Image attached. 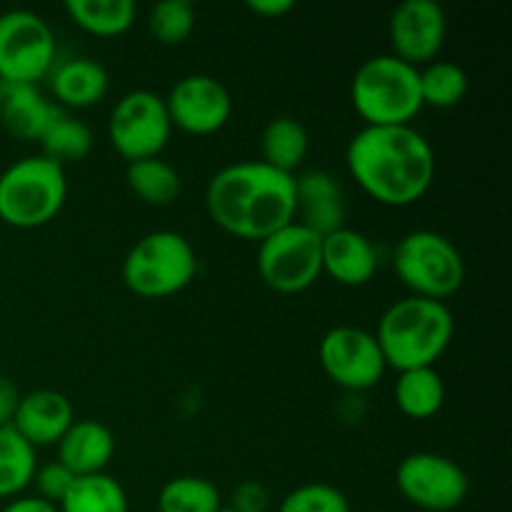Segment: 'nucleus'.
<instances>
[{
	"label": "nucleus",
	"mask_w": 512,
	"mask_h": 512,
	"mask_svg": "<svg viewBox=\"0 0 512 512\" xmlns=\"http://www.w3.org/2000/svg\"><path fill=\"white\" fill-rule=\"evenodd\" d=\"M393 270L410 295L443 300L465 283V260L455 243L435 230H413L393 250Z\"/></svg>",
	"instance_id": "7"
},
{
	"label": "nucleus",
	"mask_w": 512,
	"mask_h": 512,
	"mask_svg": "<svg viewBox=\"0 0 512 512\" xmlns=\"http://www.w3.org/2000/svg\"><path fill=\"white\" fill-rule=\"evenodd\" d=\"M318 353L325 375L353 393L375 388L388 370L375 333L358 325L330 328L320 340Z\"/></svg>",
	"instance_id": "12"
},
{
	"label": "nucleus",
	"mask_w": 512,
	"mask_h": 512,
	"mask_svg": "<svg viewBox=\"0 0 512 512\" xmlns=\"http://www.w3.org/2000/svg\"><path fill=\"white\" fill-rule=\"evenodd\" d=\"M65 198V168L45 155L15 160L0 173V220L13 228H43L63 210Z\"/></svg>",
	"instance_id": "5"
},
{
	"label": "nucleus",
	"mask_w": 512,
	"mask_h": 512,
	"mask_svg": "<svg viewBox=\"0 0 512 512\" xmlns=\"http://www.w3.org/2000/svg\"><path fill=\"white\" fill-rule=\"evenodd\" d=\"M388 35L395 58L423 68L438 60L448 35V15L438 0H403L390 13Z\"/></svg>",
	"instance_id": "14"
},
{
	"label": "nucleus",
	"mask_w": 512,
	"mask_h": 512,
	"mask_svg": "<svg viewBox=\"0 0 512 512\" xmlns=\"http://www.w3.org/2000/svg\"><path fill=\"white\" fill-rule=\"evenodd\" d=\"M365 512H370V510H365Z\"/></svg>",
	"instance_id": "38"
},
{
	"label": "nucleus",
	"mask_w": 512,
	"mask_h": 512,
	"mask_svg": "<svg viewBox=\"0 0 512 512\" xmlns=\"http://www.w3.org/2000/svg\"><path fill=\"white\" fill-rule=\"evenodd\" d=\"M393 393L400 413L413 420L433 418L445 405V383L435 365L398 373Z\"/></svg>",
	"instance_id": "22"
},
{
	"label": "nucleus",
	"mask_w": 512,
	"mask_h": 512,
	"mask_svg": "<svg viewBox=\"0 0 512 512\" xmlns=\"http://www.w3.org/2000/svg\"><path fill=\"white\" fill-rule=\"evenodd\" d=\"M58 512H130L125 488L108 473L75 478Z\"/></svg>",
	"instance_id": "25"
},
{
	"label": "nucleus",
	"mask_w": 512,
	"mask_h": 512,
	"mask_svg": "<svg viewBox=\"0 0 512 512\" xmlns=\"http://www.w3.org/2000/svg\"><path fill=\"white\" fill-rule=\"evenodd\" d=\"M75 483V475L65 468L63 463L53 460V463H45L35 468L33 475V483L35 490H38V498L48 500V503L58 505L60 500L68 495V490L73 488Z\"/></svg>",
	"instance_id": "32"
},
{
	"label": "nucleus",
	"mask_w": 512,
	"mask_h": 512,
	"mask_svg": "<svg viewBox=\"0 0 512 512\" xmlns=\"http://www.w3.org/2000/svg\"><path fill=\"white\" fill-rule=\"evenodd\" d=\"M468 73L453 60H433L420 68V98L423 105L453 108L468 95Z\"/></svg>",
	"instance_id": "29"
},
{
	"label": "nucleus",
	"mask_w": 512,
	"mask_h": 512,
	"mask_svg": "<svg viewBox=\"0 0 512 512\" xmlns=\"http://www.w3.org/2000/svg\"><path fill=\"white\" fill-rule=\"evenodd\" d=\"M205 208L225 233L260 243L295 220V175L263 160H238L210 178Z\"/></svg>",
	"instance_id": "2"
},
{
	"label": "nucleus",
	"mask_w": 512,
	"mask_h": 512,
	"mask_svg": "<svg viewBox=\"0 0 512 512\" xmlns=\"http://www.w3.org/2000/svg\"><path fill=\"white\" fill-rule=\"evenodd\" d=\"M38 458L13 428H0V498H18L33 483Z\"/></svg>",
	"instance_id": "26"
},
{
	"label": "nucleus",
	"mask_w": 512,
	"mask_h": 512,
	"mask_svg": "<svg viewBox=\"0 0 512 512\" xmlns=\"http://www.w3.org/2000/svg\"><path fill=\"white\" fill-rule=\"evenodd\" d=\"M165 108L173 128L190 135H210L228 125L233 115V95L215 75L190 73L170 88Z\"/></svg>",
	"instance_id": "13"
},
{
	"label": "nucleus",
	"mask_w": 512,
	"mask_h": 512,
	"mask_svg": "<svg viewBox=\"0 0 512 512\" xmlns=\"http://www.w3.org/2000/svg\"><path fill=\"white\" fill-rule=\"evenodd\" d=\"M20 403V390L18 385L10 378L0 375V428H8L15 418V410Z\"/></svg>",
	"instance_id": "34"
},
{
	"label": "nucleus",
	"mask_w": 512,
	"mask_h": 512,
	"mask_svg": "<svg viewBox=\"0 0 512 512\" xmlns=\"http://www.w3.org/2000/svg\"><path fill=\"white\" fill-rule=\"evenodd\" d=\"M245 5H248V10H253V13L273 15V18L290 13V10L295 8L293 0H248Z\"/></svg>",
	"instance_id": "36"
},
{
	"label": "nucleus",
	"mask_w": 512,
	"mask_h": 512,
	"mask_svg": "<svg viewBox=\"0 0 512 512\" xmlns=\"http://www.w3.org/2000/svg\"><path fill=\"white\" fill-rule=\"evenodd\" d=\"M455 335V315L443 300L400 298L380 315L378 338L388 368L398 373L430 368L450 348Z\"/></svg>",
	"instance_id": "3"
},
{
	"label": "nucleus",
	"mask_w": 512,
	"mask_h": 512,
	"mask_svg": "<svg viewBox=\"0 0 512 512\" xmlns=\"http://www.w3.org/2000/svg\"><path fill=\"white\" fill-rule=\"evenodd\" d=\"M108 70L93 58H70L50 70L53 95L68 108H90L108 93Z\"/></svg>",
	"instance_id": "20"
},
{
	"label": "nucleus",
	"mask_w": 512,
	"mask_h": 512,
	"mask_svg": "<svg viewBox=\"0 0 512 512\" xmlns=\"http://www.w3.org/2000/svg\"><path fill=\"white\" fill-rule=\"evenodd\" d=\"M220 490L200 475H178L158 493V512H220Z\"/></svg>",
	"instance_id": "28"
},
{
	"label": "nucleus",
	"mask_w": 512,
	"mask_h": 512,
	"mask_svg": "<svg viewBox=\"0 0 512 512\" xmlns=\"http://www.w3.org/2000/svg\"><path fill=\"white\" fill-rule=\"evenodd\" d=\"M58 108L38 90V85H15L0 80V123L20 140H40Z\"/></svg>",
	"instance_id": "19"
},
{
	"label": "nucleus",
	"mask_w": 512,
	"mask_h": 512,
	"mask_svg": "<svg viewBox=\"0 0 512 512\" xmlns=\"http://www.w3.org/2000/svg\"><path fill=\"white\" fill-rule=\"evenodd\" d=\"M220 512H233V510H230V508H223Z\"/></svg>",
	"instance_id": "37"
},
{
	"label": "nucleus",
	"mask_w": 512,
	"mask_h": 512,
	"mask_svg": "<svg viewBox=\"0 0 512 512\" xmlns=\"http://www.w3.org/2000/svg\"><path fill=\"white\" fill-rule=\"evenodd\" d=\"M278 512H353L348 498L328 483H308L290 490L280 500Z\"/></svg>",
	"instance_id": "31"
},
{
	"label": "nucleus",
	"mask_w": 512,
	"mask_h": 512,
	"mask_svg": "<svg viewBox=\"0 0 512 512\" xmlns=\"http://www.w3.org/2000/svg\"><path fill=\"white\" fill-rule=\"evenodd\" d=\"M0 512H58V505L48 503V500L38 498V495H23V498H13Z\"/></svg>",
	"instance_id": "35"
},
{
	"label": "nucleus",
	"mask_w": 512,
	"mask_h": 512,
	"mask_svg": "<svg viewBox=\"0 0 512 512\" xmlns=\"http://www.w3.org/2000/svg\"><path fill=\"white\" fill-rule=\"evenodd\" d=\"M55 35L48 20L25 8L0 15V80L35 85L53 70Z\"/></svg>",
	"instance_id": "9"
},
{
	"label": "nucleus",
	"mask_w": 512,
	"mask_h": 512,
	"mask_svg": "<svg viewBox=\"0 0 512 512\" xmlns=\"http://www.w3.org/2000/svg\"><path fill=\"white\" fill-rule=\"evenodd\" d=\"M355 183L373 200L405 208L423 198L435 180V153L413 125H365L345 150Z\"/></svg>",
	"instance_id": "1"
},
{
	"label": "nucleus",
	"mask_w": 512,
	"mask_h": 512,
	"mask_svg": "<svg viewBox=\"0 0 512 512\" xmlns=\"http://www.w3.org/2000/svg\"><path fill=\"white\" fill-rule=\"evenodd\" d=\"M58 463H63L75 478L105 473L115 455V435L100 420H75L60 438Z\"/></svg>",
	"instance_id": "18"
},
{
	"label": "nucleus",
	"mask_w": 512,
	"mask_h": 512,
	"mask_svg": "<svg viewBox=\"0 0 512 512\" xmlns=\"http://www.w3.org/2000/svg\"><path fill=\"white\" fill-rule=\"evenodd\" d=\"M170 133L173 123L165 108V98L153 90H130L120 95L110 110L108 138L128 163L163 153Z\"/></svg>",
	"instance_id": "10"
},
{
	"label": "nucleus",
	"mask_w": 512,
	"mask_h": 512,
	"mask_svg": "<svg viewBox=\"0 0 512 512\" xmlns=\"http://www.w3.org/2000/svg\"><path fill=\"white\" fill-rule=\"evenodd\" d=\"M350 98L365 125H410L423 108L420 68L393 53L373 55L355 70Z\"/></svg>",
	"instance_id": "4"
},
{
	"label": "nucleus",
	"mask_w": 512,
	"mask_h": 512,
	"mask_svg": "<svg viewBox=\"0 0 512 512\" xmlns=\"http://www.w3.org/2000/svg\"><path fill=\"white\" fill-rule=\"evenodd\" d=\"M398 493L413 508L425 512H453L470 493L468 473L453 458L440 453H410L395 470Z\"/></svg>",
	"instance_id": "11"
},
{
	"label": "nucleus",
	"mask_w": 512,
	"mask_h": 512,
	"mask_svg": "<svg viewBox=\"0 0 512 512\" xmlns=\"http://www.w3.org/2000/svg\"><path fill=\"white\" fill-rule=\"evenodd\" d=\"M38 143L43 145V153L40 155H45V158L65 168L68 163L83 160L93 150V133H90V128L83 120L58 110V115H55L53 123L48 125V130H45Z\"/></svg>",
	"instance_id": "27"
},
{
	"label": "nucleus",
	"mask_w": 512,
	"mask_h": 512,
	"mask_svg": "<svg viewBox=\"0 0 512 512\" xmlns=\"http://www.w3.org/2000/svg\"><path fill=\"white\" fill-rule=\"evenodd\" d=\"M198 255L188 238L175 230L143 235L123 260V283L140 298H168L193 283Z\"/></svg>",
	"instance_id": "6"
},
{
	"label": "nucleus",
	"mask_w": 512,
	"mask_h": 512,
	"mask_svg": "<svg viewBox=\"0 0 512 512\" xmlns=\"http://www.w3.org/2000/svg\"><path fill=\"white\" fill-rule=\"evenodd\" d=\"M270 508V493L263 483L258 480H248L240 483L233 490V503L230 510L233 512H268Z\"/></svg>",
	"instance_id": "33"
},
{
	"label": "nucleus",
	"mask_w": 512,
	"mask_h": 512,
	"mask_svg": "<svg viewBox=\"0 0 512 512\" xmlns=\"http://www.w3.org/2000/svg\"><path fill=\"white\" fill-rule=\"evenodd\" d=\"M295 223L305 225L320 238L345 225V195L338 178L325 170H305L295 175Z\"/></svg>",
	"instance_id": "16"
},
{
	"label": "nucleus",
	"mask_w": 512,
	"mask_h": 512,
	"mask_svg": "<svg viewBox=\"0 0 512 512\" xmlns=\"http://www.w3.org/2000/svg\"><path fill=\"white\" fill-rule=\"evenodd\" d=\"M65 13L93 35H120L133 28L138 5L133 0H65Z\"/></svg>",
	"instance_id": "24"
},
{
	"label": "nucleus",
	"mask_w": 512,
	"mask_h": 512,
	"mask_svg": "<svg viewBox=\"0 0 512 512\" xmlns=\"http://www.w3.org/2000/svg\"><path fill=\"white\" fill-rule=\"evenodd\" d=\"M323 273L335 283L360 288L378 273V250L373 240L353 228H338L323 238Z\"/></svg>",
	"instance_id": "17"
},
{
	"label": "nucleus",
	"mask_w": 512,
	"mask_h": 512,
	"mask_svg": "<svg viewBox=\"0 0 512 512\" xmlns=\"http://www.w3.org/2000/svg\"><path fill=\"white\" fill-rule=\"evenodd\" d=\"M310 150V135L298 118L280 115L260 133V160L280 173L295 175Z\"/></svg>",
	"instance_id": "21"
},
{
	"label": "nucleus",
	"mask_w": 512,
	"mask_h": 512,
	"mask_svg": "<svg viewBox=\"0 0 512 512\" xmlns=\"http://www.w3.org/2000/svg\"><path fill=\"white\" fill-rule=\"evenodd\" d=\"M73 423V403L58 390L40 388L20 395L10 428L33 448H48V445H58Z\"/></svg>",
	"instance_id": "15"
},
{
	"label": "nucleus",
	"mask_w": 512,
	"mask_h": 512,
	"mask_svg": "<svg viewBox=\"0 0 512 512\" xmlns=\"http://www.w3.org/2000/svg\"><path fill=\"white\" fill-rule=\"evenodd\" d=\"M148 28L158 43H185L195 28V8L188 0H160L150 10Z\"/></svg>",
	"instance_id": "30"
},
{
	"label": "nucleus",
	"mask_w": 512,
	"mask_h": 512,
	"mask_svg": "<svg viewBox=\"0 0 512 512\" xmlns=\"http://www.w3.org/2000/svg\"><path fill=\"white\" fill-rule=\"evenodd\" d=\"M258 273L275 293H303L323 275V238L293 220L258 243Z\"/></svg>",
	"instance_id": "8"
},
{
	"label": "nucleus",
	"mask_w": 512,
	"mask_h": 512,
	"mask_svg": "<svg viewBox=\"0 0 512 512\" xmlns=\"http://www.w3.org/2000/svg\"><path fill=\"white\" fill-rule=\"evenodd\" d=\"M125 180H128V188L148 205L175 203L180 190H183L180 173L168 163V160L160 158V155L128 163V168H125Z\"/></svg>",
	"instance_id": "23"
}]
</instances>
